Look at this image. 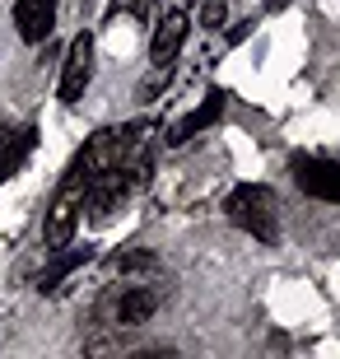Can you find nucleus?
I'll list each match as a JSON object with an SVG mask.
<instances>
[{"instance_id":"nucleus-14","label":"nucleus","mask_w":340,"mask_h":359,"mask_svg":"<svg viewBox=\"0 0 340 359\" xmlns=\"http://www.w3.org/2000/svg\"><path fill=\"white\" fill-rule=\"evenodd\" d=\"M285 5H289V0H266V10H271V14H275V10H285Z\"/></svg>"},{"instance_id":"nucleus-10","label":"nucleus","mask_w":340,"mask_h":359,"mask_svg":"<svg viewBox=\"0 0 340 359\" xmlns=\"http://www.w3.org/2000/svg\"><path fill=\"white\" fill-rule=\"evenodd\" d=\"M154 266H158L154 257L135 252V248H131V252H112V257H107V271H112V276H149Z\"/></svg>"},{"instance_id":"nucleus-5","label":"nucleus","mask_w":340,"mask_h":359,"mask_svg":"<svg viewBox=\"0 0 340 359\" xmlns=\"http://www.w3.org/2000/svg\"><path fill=\"white\" fill-rule=\"evenodd\" d=\"M93 80V33H75L66 52V70H61V103H79Z\"/></svg>"},{"instance_id":"nucleus-11","label":"nucleus","mask_w":340,"mask_h":359,"mask_svg":"<svg viewBox=\"0 0 340 359\" xmlns=\"http://www.w3.org/2000/svg\"><path fill=\"white\" fill-rule=\"evenodd\" d=\"M168 80H172V66H154V70H149V75H144V80H140V89H135V93H140L144 103H149V98H154V93L163 89V84H168Z\"/></svg>"},{"instance_id":"nucleus-3","label":"nucleus","mask_w":340,"mask_h":359,"mask_svg":"<svg viewBox=\"0 0 340 359\" xmlns=\"http://www.w3.org/2000/svg\"><path fill=\"white\" fill-rule=\"evenodd\" d=\"M186 28H191V14H186V0H163V14H158V28L149 38V61L154 66H172L177 52L186 42Z\"/></svg>"},{"instance_id":"nucleus-4","label":"nucleus","mask_w":340,"mask_h":359,"mask_svg":"<svg viewBox=\"0 0 340 359\" xmlns=\"http://www.w3.org/2000/svg\"><path fill=\"white\" fill-rule=\"evenodd\" d=\"M294 182L317 201L340 205V159H317V154H294Z\"/></svg>"},{"instance_id":"nucleus-7","label":"nucleus","mask_w":340,"mask_h":359,"mask_svg":"<svg viewBox=\"0 0 340 359\" xmlns=\"http://www.w3.org/2000/svg\"><path fill=\"white\" fill-rule=\"evenodd\" d=\"M33 145H38V131L33 126H0V182H10L24 168Z\"/></svg>"},{"instance_id":"nucleus-6","label":"nucleus","mask_w":340,"mask_h":359,"mask_svg":"<svg viewBox=\"0 0 340 359\" xmlns=\"http://www.w3.org/2000/svg\"><path fill=\"white\" fill-rule=\"evenodd\" d=\"M14 28L24 42H47L56 28V0H14Z\"/></svg>"},{"instance_id":"nucleus-8","label":"nucleus","mask_w":340,"mask_h":359,"mask_svg":"<svg viewBox=\"0 0 340 359\" xmlns=\"http://www.w3.org/2000/svg\"><path fill=\"white\" fill-rule=\"evenodd\" d=\"M224 103H229V93H224V89H210V93H205V103H200L191 117H182V121H177V126L168 131V145H186L191 135L210 131V126L224 117Z\"/></svg>"},{"instance_id":"nucleus-13","label":"nucleus","mask_w":340,"mask_h":359,"mask_svg":"<svg viewBox=\"0 0 340 359\" xmlns=\"http://www.w3.org/2000/svg\"><path fill=\"white\" fill-rule=\"evenodd\" d=\"M144 10H149V0H112L107 14H144Z\"/></svg>"},{"instance_id":"nucleus-9","label":"nucleus","mask_w":340,"mask_h":359,"mask_svg":"<svg viewBox=\"0 0 340 359\" xmlns=\"http://www.w3.org/2000/svg\"><path fill=\"white\" fill-rule=\"evenodd\" d=\"M89 262H93V248H70V243H66V248H56L52 262H47V271L38 276V290L56 294V290H61V280H70L79 266H89Z\"/></svg>"},{"instance_id":"nucleus-2","label":"nucleus","mask_w":340,"mask_h":359,"mask_svg":"<svg viewBox=\"0 0 340 359\" xmlns=\"http://www.w3.org/2000/svg\"><path fill=\"white\" fill-rule=\"evenodd\" d=\"M158 308V294L149 285H126V290H112L98 304V322L103 327H144Z\"/></svg>"},{"instance_id":"nucleus-1","label":"nucleus","mask_w":340,"mask_h":359,"mask_svg":"<svg viewBox=\"0 0 340 359\" xmlns=\"http://www.w3.org/2000/svg\"><path fill=\"white\" fill-rule=\"evenodd\" d=\"M224 215H229V224H238L243 233L261 243H275L280 233V205H275V191L261 182H243L233 187L229 196H224Z\"/></svg>"},{"instance_id":"nucleus-12","label":"nucleus","mask_w":340,"mask_h":359,"mask_svg":"<svg viewBox=\"0 0 340 359\" xmlns=\"http://www.w3.org/2000/svg\"><path fill=\"white\" fill-rule=\"evenodd\" d=\"M224 24V0H205L200 5V28H219Z\"/></svg>"}]
</instances>
